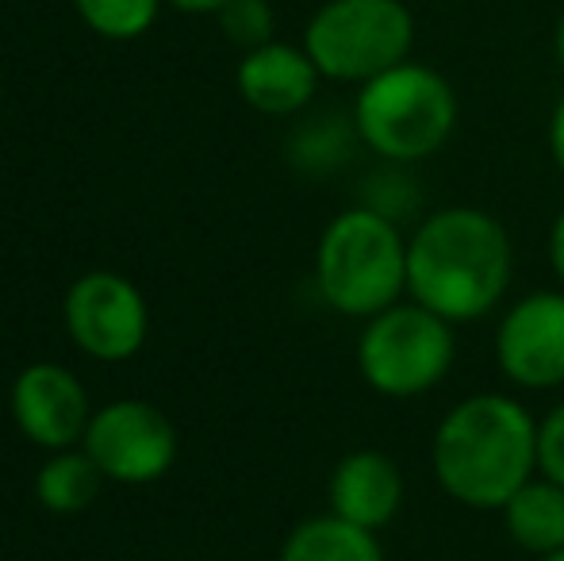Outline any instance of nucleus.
<instances>
[{
	"label": "nucleus",
	"instance_id": "1",
	"mask_svg": "<svg viewBox=\"0 0 564 561\" xmlns=\"http://www.w3.org/2000/svg\"><path fill=\"white\" fill-rule=\"evenodd\" d=\"M514 278L507 227L473 204H446L408 235V296L453 327L488 320Z\"/></svg>",
	"mask_w": 564,
	"mask_h": 561
},
{
	"label": "nucleus",
	"instance_id": "2",
	"mask_svg": "<svg viewBox=\"0 0 564 561\" xmlns=\"http://www.w3.org/2000/svg\"><path fill=\"white\" fill-rule=\"evenodd\" d=\"M431 470L468 511H499L538 473V420L511 392H473L434 427Z\"/></svg>",
	"mask_w": 564,
	"mask_h": 561
},
{
	"label": "nucleus",
	"instance_id": "3",
	"mask_svg": "<svg viewBox=\"0 0 564 561\" xmlns=\"http://www.w3.org/2000/svg\"><path fill=\"white\" fill-rule=\"evenodd\" d=\"M315 289L330 312L372 320L408 296V235L395 219L354 204L315 242Z\"/></svg>",
	"mask_w": 564,
	"mask_h": 561
},
{
	"label": "nucleus",
	"instance_id": "4",
	"mask_svg": "<svg viewBox=\"0 0 564 561\" xmlns=\"http://www.w3.org/2000/svg\"><path fill=\"white\" fill-rule=\"evenodd\" d=\"M354 131L380 162L415 165L438 154L457 128V93L438 69L400 62L357 89Z\"/></svg>",
	"mask_w": 564,
	"mask_h": 561
},
{
	"label": "nucleus",
	"instance_id": "5",
	"mask_svg": "<svg viewBox=\"0 0 564 561\" xmlns=\"http://www.w3.org/2000/svg\"><path fill=\"white\" fill-rule=\"evenodd\" d=\"M457 362V327L403 296L361 323L357 374L384 400H419L449 377Z\"/></svg>",
	"mask_w": 564,
	"mask_h": 561
},
{
	"label": "nucleus",
	"instance_id": "6",
	"mask_svg": "<svg viewBox=\"0 0 564 561\" xmlns=\"http://www.w3.org/2000/svg\"><path fill=\"white\" fill-rule=\"evenodd\" d=\"M415 15L403 0H327L304 28V51L330 82L365 85L408 62Z\"/></svg>",
	"mask_w": 564,
	"mask_h": 561
},
{
	"label": "nucleus",
	"instance_id": "7",
	"mask_svg": "<svg viewBox=\"0 0 564 561\" xmlns=\"http://www.w3.org/2000/svg\"><path fill=\"white\" fill-rule=\"evenodd\" d=\"M82 446L105 481L150 485L177 462V427L147 400H112L93 412Z\"/></svg>",
	"mask_w": 564,
	"mask_h": 561
},
{
	"label": "nucleus",
	"instance_id": "8",
	"mask_svg": "<svg viewBox=\"0 0 564 561\" xmlns=\"http://www.w3.org/2000/svg\"><path fill=\"white\" fill-rule=\"evenodd\" d=\"M496 366L522 392L564 385V289H534L503 308L496 323Z\"/></svg>",
	"mask_w": 564,
	"mask_h": 561
},
{
	"label": "nucleus",
	"instance_id": "9",
	"mask_svg": "<svg viewBox=\"0 0 564 561\" xmlns=\"http://www.w3.org/2000/svg\"><path fill=\"white\" fill-rule=\"evenodd\" d=\"M66 331L97 362H127L142 350L150 331V312L142 292L127 278L93 270L66 292Z\"/></svg>",
	"mask_w": 564,
	"mask_h": 561
},
{
	"label": "nucleus",
	"instance_id": "10",
	"mask_svg": "<svg viewBox=\"0 0 564 561\" xmlns=\"http://www.w3.org/2000/svg\"><path fill=\"white\" fill-rule=\"evenodd\" d=\"M12 420L43 450H69L85 439L93 420L89 392L74 369L58 362H35L12 381Z\"/></svg>",
	"mask_w": 564,
	"mask_h": 561
},
{
	"label": "nucleus",
	"instance_id": "11",
	"mask_svg": "<svg viewBox=\"0 0 564 561\" xmlns=\"http://www.w3.org/2000/svg\"><path fill=\"white\" fill-rule=\"evenodd\" d=\"M327 500L338 519L365 531H384L408 500V481L384 450H349L327 481Z\"/></svg>",
	"mask_w": 564,
	"mask_h": 561
},
{
	"label": "nucleus",
	"instance_id": "12",
	"mask_svg": "<svg viewBox=\"0 0 564 561\" xmlns=\"http://www.w3.org/2000/svg\"><path fill=\"white\" fill-rule=\"evenodd\" d=\"M319 66L312 62V54L304 51V43H273L258 46V51H246L242 62H238V97L261 116H300L319 93Z\"/></svg>",
	"mask_w": 564,
	"mask_h": 561
},
{
	"label": "nucleus",
	"instance_id": "13",
	"mask_svg": "<svg viewBox=\"0 0 564 561\" xmlns=\"http://www.w3.org/2000/svg\"><path fill=\"white\" fill-rule=\"evenodd\" d=\"M503 531L530 558H545L564 547V485L534 473L511 500L499 508Z\"/></svg>",
	"mask_w": 564,
	"mask_h": 561
},
{
	"label": "nucleus",
	"instance_id": "14",
	"mask_svg": "<svg viewBox=\"0 0 564 561\" xmlns=\"http://www.w3.org/2000/svg\"><path fill=\"white\" fill-rule=\"evenodd\" d=\"M276 561H388V558L372 531L346 524L335 511H323V516H312L292 527Z\"/></svg>",
	"mask_w": 564,
	"mask_h": 561
},
{
	"label": "nucleus",
	"instance_id": "15",
	"mask_svg": "<svg viewBox=\"0 0 564 561\" xmlns=\"http://www.w3.org/2000/svg\"><path fill=\"white\" fill-rule=\"evenodd\" d=\"M100 481L105 473L97 470L89 454L82 450H54L51 457L43 462L35 477V496L46 511L54 516H74V511H85L100 493Z\"/></svg>",
	"mask_w": 564,
	"mask_h": 561
},
{
	"label": "nucleus",
	"instance_id": "16",
	"mask_svg": "<svg viewBox=\"0 0 564 561\" xmlns=\"http://www.w3.org/2000/svg\"><path fill=\"white\" fill-rule=\"evenodd\" d=\"M354 142H361L354 131V120L338 123L335 116H319V120H307L304 128L292 131L289 158L296 170L323 177V173L338 170L341 158H349V147H354Z\"/></svg>",
	"mask_w": 564,
	"mask_h": 561
},
{
	"label": "nucleus",
	"instance_id": "17",
	"mask_svg": "<svg viewBox=\"0 0 564 561\" xmlns=\"http://www.w3.org/2000/svg\"><path fill=\"white\" fill-rule=\"evenodd\" d=\"M69 4L93 35L108 43H131L154 28L165 0H69Z\"/></svg>",
	"mask_w": 564,
	"mask_h": 561
},
{
	"label": "nucleus",
	"instance_id": "18",
	"mask_svg": "<svg viewBox=\"0 0 564 561\" xmlns=\"http://www.w3.org/2000/svg\"><path fill=\"white\" fill-rule=\"evenodd\" d=\"M219 31L230 46L238 51H258V46L273 43V31H276V12L269 0H227L224 8L216 12Z\"/></svg>",
	"mask_w": 564,
	"mask_h": 561
},
{
	"label": "nucleus",
	"instance_id": "19",
	"mask_svg": "<svg viewBox=\"0 0 564 561\" xmlns=\"http://www.w3.org/2000/svg\"><path fill=\"white\" fill-rule=\"evenodd\" d=\"M361 193H365L361 196L365 208L395 219L400 227H403V219L415 216V204H408V201H419V185H415V177L408 173V165L384 162V170L372 173V177L365 181Z\"/></svg>",
	"mask_w": 564,
	"mask_h": 561
},
{
	"label": "nucleus",
	"instance_id": "20",
	"mask_svg": "<svg viewBox=\"0 0 564 561\" xmlns=\"http://www.w3.org/2000/svg\"><path fill=\"white\" fill-rule=\"evenodd\" d=\"M538 473L564 485V400L538 420Z\"/></svg>",
	"mask_w": 564,
	"mask_h": 561
},
{
	"label": "nucleus",
	"instance_id": "21",
	"mask_svg": "<svg viewBox=\"0 0 564 561\" xmlns=\"http://www.w3.org/2000/svg\"><path fill=\"white\" fill-rule=\"evenodd\" d=\"M545 258H550V270L553 278H557V284L564 289V208L553 216L550 224V239H545Z\"/></svg>",
	"mask_w": 564,
	"mask_h": 561
},
{
	"label": "nucleus",
	"instance_id": "22",
	"mask_svg": "<svg viewBox=\"0 0 564 561\" xmlns=\"http://www.w3.org/2000/svg\"><path fill=\"white\" fill-rule=\"evenodd\" d=\"M550 154L564 177V97L557 100V108H553V116H550Z\"/></svg>",
	"mask_w": 564,
	"mask_h": 561
},
{
	"label": "nucleus",
	"instance_id": "23",
	"mask_svg": "<svg viewBox=\"0 0 564 561\" xmlns=\"http://www.w3.org/2000/svg\"><path fill=\"white\" fill-rule=\"evenodd\" d=\"M165 4L177 8V12H185V15H216L227 0H165Z\"/></svg>",
	"mask_w": 564,
	"mask_h": 561
},
{
	"label": "nucleus",
	"instance_id": "24",
	"mask_svg": "<svg viewBox=\"0 0 564 561\" xmlns=\"http://www.w3.org/2000/svg\"><path fill=\"white\" fill-rule=\"evenodd\" d=\"M557 62H561V69H564V12H561V20H557Z\"/></svg>",
	"mask_w": 564,
	"mask_h": 561
},
{
	"label": "nucleus",
	"instance_id": "25",
	"mask_svg": "<svg viewBox=\"0 0 564 561\" xmlns=\"http://www.w3.org/2000/svg\"><path fill=\"white\" fill-rule=\"evenodd\" d=\"M538 561H564V547L553 550V554H545V558H538Z\"/></svg>",
	"mask_w": 564,
	"mask_h": 561
}]
</instances>
